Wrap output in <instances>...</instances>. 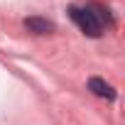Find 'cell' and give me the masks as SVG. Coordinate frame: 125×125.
Here are the masks:
<instances>
[{"label": "cell", "mask_w": 125, "mask_h": 125, "mask_svg": "<svg viewBox=\"0 0 125 125\" xmlns=\"http://www.w3.org/2000/svg\"><path fill=\"white\" fill-rule=\"evenodd\" d=\"M71 20L88 37H101V32H103V25L98 20V12H93L91 8H71Z\"/></svg>", "instance_id": "obj_1"}, {"label": "cell", "mask_w": 125, "mask_h": 125, "mask_svg": "<svg viewBox=\"0 0 125 125\" xmlns=\"http://www.w3.org/2000/svg\"><path fill=\"white\" fill-rule=\"evenodd\" d=\"M88 91H93L98 98H108V101H113V98H115L113 86H110V83H105V81H103V79H98V76L88 79Z\"/></svg>", "instance_id": "obj_2"}, {"label": "cell", "mask_w": 125, "mask_h": 125, "mask_svg": "<svg viewBox=\"0 0 125 125\" xmlns=\"http://www.w3.org/2000/svg\"><path fill=\"white\" fill-rule=\"evenodd\" d=\"M25 27L30 32H34V34H49V32H54V25L49 20H44V17H27Z\"/></svg>", "instance_id": "obj_3"}]
</instances>
